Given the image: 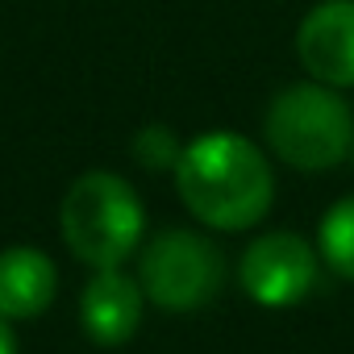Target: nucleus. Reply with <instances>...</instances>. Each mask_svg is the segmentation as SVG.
<instances>
[{
  "label": "nucleus",
  "mask_w": 354,
  "mask_h": 354,
  "mask_svg": "<svg viewBox=\"0 0 354 354\" xmlns=\"http://www.w3.org/2000/svg\"><path fill=\"white\" fill-rule=\"evenodd\" d=\"M175 188L188 213L213 230H250L267 217L275 180L254 142L217 129L184 146L175 162Z\"/></svg>",
  "instance_id": "obj_1"
},
{
  "label": "nucleus",
  "mask_w": 354,
  "mask_h": 354,
  "mask_svg": "<svg viewBox=\"0 0 354 354\" xmlns=\"http://www.w3.org/2000/svg\"><path fill=\"white\" fill-rule=\"evenodd\" d=\"M263 129L271 150L296 171H329L354 150V113L321 80L275 92Z\"/></svg>",
  "instance_id": "obj_2"
},
{
  "label": "nucleus",
  "mask_w": 354,
  "mask_h": 354,
  "mask_svg": "<svg viewBox=\"0 0 354 354\" xmlns=\"http://www.w3.org/2000/svg\"><path fill=\"white\" fill-rule=\"evenodd\" d=\"M63 238L71 254L96 271L121 267L142 242L138 192L113 171H88L63 196Z\"/></svg>",
  "instance_id": "obj_3"
},
{
  "label": "nucleus",
  "mask_w": 354,
  "mask_h": 354,
  "mask_svg": "<svg viewBox=\"0 0 354 354\" xmlns=\"http://www.w3.org/2000/svg\"><path fill=\"white\" fill-rule=\"evenodd\" d=\"M221 267H225L221 250L209 238L188 234V230H162L142 250L138 283L150 304H158L167 313H192L217 296Z\"/></svg>",
  "instance_id": "obj_4"
},
{
  "label": "nucleus",
  "mask_w": 354,
  "mask_h": 354,
  "mask_svg": "<svg viewBox=\"0 0 354 354\" xmlns=\"http://www.w3.org/2000/svg\"><path fill=\"white\" fill-rule=\"evenodd\" d=\"M317 283V254L300 234H263L242 254V288L263 308H288Z\"/></svg>",
  "instance_id": "obj_5"
},
{
  "label": "nucleus",
  "mask_w": 354,
  "mask_h": 354,
  "mask_svg": "<svg viewBox=\"0 0 354 354\" xmlns=\"http://www.w3.org/2000/svg\"><path fill=\"white\" fill-rule=\"evenodd\" d=\"M304 71L329 88H354V0H325L296 30Z\"/></svg>",
  "instance_id": "obj_6"
},
{
  "label": "nucleus",
  "mask_w": 354,
  "mask_h": 354,
  "mask_svg": "<svg viewBox=\"0 0 354 354\" xmlns=\"http://www.w3.org/2000/svg\"><path fill=\"white\" fill-rule=\"evenodd\" d=\"M142 283H133L129 275H121L117 267H104L92 275V283L84 288L80 300V321L84 333L100 346H121L138 333L142 325Z\"/></svg>",
  "instance_id": "obj_7"
},
{
  "label": "nucleus",
  "mask_w": 354,
  "mask_h": 354,
  "mask_svg": "<svg viewBox=\"0 0 354 354\" xmlns=\"http://www.w3.org/2000/svg\"><path fill=\"white\" fill-rule=\"evenodd\" d=\"M59 288L55 263L34 246H13L0 254V313L9 321H26L50 308Z\"/></svg>",
  "instance_id": "obj_8"
},
{
  "label": "nucleus",
  "mask_w": 354,
  "mask_h": 354,
  "mask_svg": "<svg viewBox=\"0 0 354 354\" xmlns=\"http://www.w3.org/2000/svg\"><path fill=\"white\" fill-rule=\"evenodd\" d=\"M321 254L337 275L354 279V196L337 201L325 213V221H321Z\"/></svg>",
  "instance_id": "obj_9"
},
{
  "label": "nucleus",
  "mask_w": 354,
  "mask_h": 354,
  "mask_svg": "<svg viewBox=\"0 0 354 354\" xmlns=\"http://www.w3.org/2000/svg\"><path fill=\"white\" fill-rule=\"evenodd\" d=\"M133 154H138V162H142V167L158 171V167H175V162H180L184 146L175 142V133H171V129L150 125V129H142V133L133 138Z\"/></svg>",
  "instance_id": "obj_10"
},
{
  "label": "nucleus",
  "mask_w": 354,
  "mask_h": 354,
  "mask_svg": "<svg viewBox=\"0 0 354 354\" xmlns=\"http://www.w3.org/2000/svg\"><path fill=\"white\" fill-rule=\"evenodd\" d=\"M0 354H17V342L9 333V317L5 313H0Z\"/></svg>",
  "instance_id": "obj_11"
},
{
  "label": "nucleus",
  "mask_w": 354,
  "mask_h": 354,
  "mask_svg": "<svg viewBox=\"0 0 354 354\" xmlns=\"http://www.w3.org/2000/svg\"><path fill=\"white\" fill-rule=\"evenodd\" d=\"M350 154H354V150H350Z\"/></svg>",
  "instance_id": "obj_12"
}]
</instances>
